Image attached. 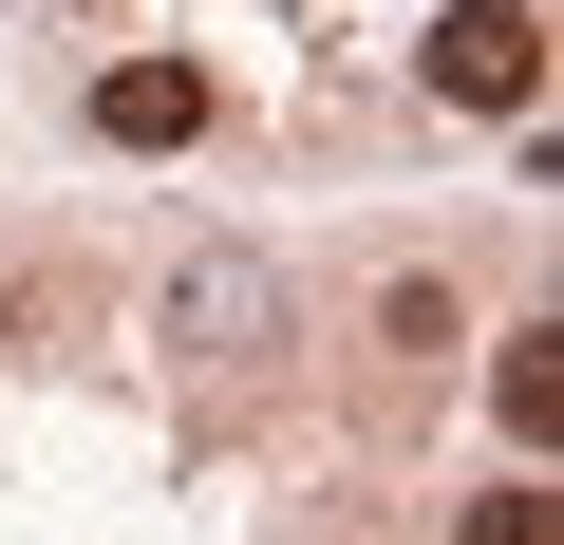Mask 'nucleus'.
<instances>
[{
  "mask_svg": "<svg viewBox=\"0 0 564 545\" xmlns=\"http://www.w3.org/2000/svg\"><path fill=\"white\" fill-rule=\"evenodd\" d=\"M170 358H188V377H263V358H282V263H263V244H207L188 283H170Z\"/></svg>",
  "mask_w": 564,
  "mask_h": 545,
  "instance_id": "f257e3e1",
  "label": "nucleus"
},
{
  "mask_svg": "<svg viewBox=\"0 0 564 545\" xmlns=\"http://www.w3.org/2000/svg\"><path fill=\"white\" fill-rule=\"evenodd\" d=\"M433 95L452 113H527L545 95V20H527V0H452V20H433Z\"/></svg>",
  "mask_w": 564,
  "mask_h": 545,
  "instance_id": "f03ea898",
  "label": "nucleus"
},
{
  "mask_svg": "<svg viewBox=\"0 0 564 545\" xmlns=\"http://www.w3.org/2000/svg\"><path fill=\"white\" fill-rule=\"evenodd\" d=\"M95 132H113V151H188V132H207V76H188V57H113V76H95Z\"/></svg>",
  "mask_w": 564,
  "mask_h": 545,
  "instance_id": "7ed1b4c3",
  "label": "nucleus"
},
{
  "mask_svg": "<svg viewBox=\"0 0 564 545\" xmlns=\"http://www.w3.org/2000/svg\"><path fill=\"white\" fill-rule=\"evenodd\" d=\"M489 414H508V451H545V433H564V358L508 339V358H489Z\"/></svg>",
  "mask_w": 564,
  "mask_h": 545,
  "instance_id": "20e7f679",
  "label": "nucleus"
},
{
  "mask_svg": "<svg viewBox=\"0 0 564 545\" xmlns=\"http://www.w3.org/2000/svg\"><path fill=\"white\" fill-rule=\"evenodd\" d=\"M377 358H452V283H395L377 302Z\"/></svg>",
  "mask_w": 564,
  "mask_h": 545,
  "instance_id": "39448f33",
  "label": "nucleus"
},
{
  "mask_svg": "<svg viewBox=\"0 0 564 545\" xmlns=\"http://www.w3.org/2000/svg\"><path fill=\"white\" fill-rule=\"evenodd\" d=\"M452 545H564V508H545V489H470V526H452Z\"/></svg>",
  "mask_w": 564,
  "mask_h": 545,
  "instance_id": "423d86ee",
  "label": "nucleus"
}]
</instances>
